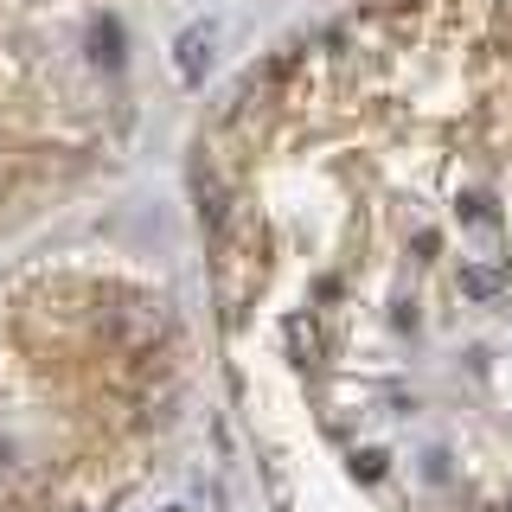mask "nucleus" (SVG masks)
<instances>
[{"instance_id":"nucleus-5","label":"nucleus","mask_w":512,"mask_h":512,"mask_svg":"<svg viewBox=\"0 0 512 512\" xmlns=\"http://www.w3.org/2000/svg\"><path fill=\"white\" fill-rule=\"evenodd\" d=\"M352 474H365V480H378V474H384V455H352Z\"/></svg>"},{"instance_id":"nucleus-3","label":"nucleus","mask_w":512,"mask_h":512,"mask_svg":"<svg viewBox=\"0 0 512 512\" xmlns=\"http://www.w3.org/2000/svg\"><path fill=\"white\" fill-rule=\"evenodd\" d=\"M288 352H295V365H320L327 359V333H320L308 314H295L288 320Z\"/></svg>"},{"instance_id":"nucleus-2","label":"nucleus","mask_w":512,"mask_h":512,"mask_svg":"<svg viewBox=\"0 0 512 512\" xmlns=\"http://www.w3.org/2000/svg\"><path fill=\"white\" fill-rule=\"evenodd\" d=\"M212 45H218V26H186L180 45H173V71H180V84H205V71H212Z\"/></svg>"},{"instance_id":"nucleus-6","label":"nucleus","mask_w":512,"mask_h":512,"mask_svg":"<svg viewBox=\"0 0 512 512\" xmlns=\"http://www.w3.org/2000/svg\"><path fill=\"white\" fill-rule=\"evenodd\" d=\"M0 512H39V500H13V506H0Z\"/></svg>"},{"instance_id":"nucleus-4","label":"nucleus","mask_w":512,"mask_h":512,"mask_svg":"<svg viewBox=\"0 0 512 512\" xmlns=\"http://www.w3.org/2000/svg\"><path fill=\"white\" fill-rule=\"evenodd\" d=\"M461 288H468L474 301H493L506 288V269L500 263H461Z\"/></svg>"},{"instance_id":"nucleus-1","label":"nucleus","mask_w":512,"mask_h":512,"mask_svg":"<svg viewBox=\"0 0 512 512\" xmlns=\"http://www.w3.org/2000/svg\"><path fill=\"white\" fill-rule=\"evenodd\" d=\"M96 333H103V346L116 359H154V346H167L173 333V314L160 295H122L96 314Z\"/></svg>"},{"instance_id":"nucleus-7","label":"nucleus","mask_w":512,"mask_h":512,"mask_svg":"<svg viewBox=\"0 0 512 512\" xmlns=\"http://www.w3.org/2000/svg\"><path fill=\"white\" fill-rule=\"evenodd\" d=\"M384 7H410V0H384Z\"/></svg>"}]
</instances>
